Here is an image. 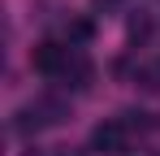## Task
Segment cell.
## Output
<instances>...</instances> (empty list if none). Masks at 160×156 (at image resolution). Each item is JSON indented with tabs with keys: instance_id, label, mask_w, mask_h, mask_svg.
<instances>
[{
	"instance_id": "1",
	"label": "cell",
	"mask_w": 160,
	"mask_h": 156,
	"mask_svg": "<svg viewBox=\"0 0 160 156\" xmlns=\"http://www.w3.org/2000/svg\"><path fill=\"white\" fill-rule=\"evenodd\" d=\"M69 61H74V52L61 48V44H39V48L30 52V65H35L39 74H48V78H65Z\"/></svg>"
},
{
	"instance_id": "2",
	"label": "cell",
	"mask_w": 160,
	"mask_h": 156,
	"mask_svg": "<svg viewBox=\"0 0 160 156\" xmlns=\"http://www.w3.org/2000/svg\"><path fill=\"white\" fill-rule=\"evenodd\" d=\"M126 139H130V130L121 126V117H108V122H100L91 130V148L95 152H126Z\"/></svg>"
},
{
	"instance_id": "3",
	"label": "cell",
	"mask_w": 160,
	"mask_h": 156,
	"mask_svg": "<svg viewBox=\"0 0 160 156\" xmlns=\"http://www.w3.org/2000/svg\"><path fill=\"white\" fill-rule=\"evenodd\" d=\"M138 82H143L147 91H160V61H152V65H143V70H138Z\"/></svg>"
},
{
	"instance_id": "4",
	"label": "cell",
	"mask_w": 160,
	"mask_h": 156,
	"mask_svg": "<svg viewBox=\"0 0 160 156\" xmlns=\"http://www.w3.org/2000/svg\"><path fill=\"white\" fill-rule=\"evenodd\" d=\"M91 35H95V26L87 22V18H78V22H69V39H74V44H87Z\"/></svg>"
},
{
	"instance_id": "5",
	"label": "cell",
	"mask_w": 160,
	"mask_h": 156,
	"mask_svg": "<svg viewBox=\"0 0 160 156\" xmlns=\"http://www.w3.org/2000/svg\"><path fill=\"white\" fill-rule=\"evenodd\" d=\"M121 126L126 130H143L147 126V113H143V108H126V113H121Z\"/></svg>"
},
{
	"instance_id": "6",
	"label": "cell",
	"mask_w": 160,
	"mask_h": 156,
	"mask_svg": "<svg viewBox=\"0 0 160 156\" xmlns=\"http://www.w3.org/2000/svg\"><path fill=\"white\" fill-rule=\"evenodd\" d=\"M130 35H134V39H147V35H152V22H147V18H134V22H130Z\"/></svg>"
},
{
	"instance_id": "7",
	"label": "cell",
	"mask_w": 160,
	"mask_h": 156,
	"mask_svg": "<svg viewBox=\"0 0 160 156\" xmlns=\"http://www.w3.org/2000/svg\"><path fill=\"white\" fill-rule=\"evenodd\" d=\"M121 0H95V9H117Z\"/></svg>"
}]
</instances>
